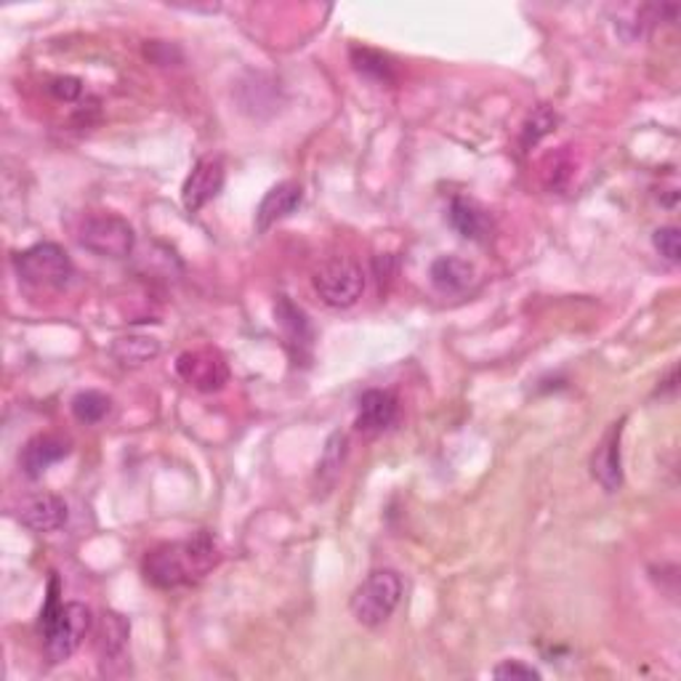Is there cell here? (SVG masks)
Masks as SVG:
<instances>
[{
	"label": "cell",
	"instance_id": "6da1fadb",
	"mask_svg": "<svg viewBox=\"0 0 681 681\" xmlns=\"http://www.w3.org/2000/svg\"><path fill=\"white\" fill-rule=\"evenodd\" d=\"M219 560V543L203 530L187 541L162 543V546L149 551L145 556V578L155 589H181V585L200 583Z\"/></svg>",
	"mask_w": 681,
	"mask_h": 681
},
{
	"label": "cell",
	"instance_id": "7a4b0ae2",
	"mask_svg": "<svg viewBox=\"0 0 681 681\" xmlns=\"http://www.w3.org/2000/svg\"><path fill=\"white\" fill-rule=\"evenodd\" d=\"M402 599V578L394 570H376L357 585L349 610L354 621L365 629H378L394 615Z\"/></svg>",
	"mask_w": 681,
	"mask_h": 681
},
{
	"label": "cell",
	"instance_id": "3957f363",
	"mask_svg": "<svg viewBox=\"0 0 681 681\" xmlns=\"http://www.w3.org/2000/svg\"><path fill=\"white\" fill-rule=\"evenodd\" d=\"M19 280L36 290H61L72 280L75 267L67 250L57 243H38L13 256Z\"/></svg>",
	"mask_w": 681,
	"mask_h": 681
},
{
	"label": "cell",
	"instance_id": "277c9868",
	"mask_svg": "<svg viewBox=\"0 0 681 681\" xmlns=\"http://www.w3.org/2000/svg\"><path fill=\"white\" fill-rule=\"evenodd\" d=\"M317 296L323 298L330 309H349L359 302L365 290V275L357 261L349 256H333L328 261L319 264V269L312 277Z\"/></svg>",
	"mask_w": 681,
	"mask_h": 681
},
{
	"label": "cell",
	"instance_id": "5b68a950",
	"mask_svg": "<svg viewBox=\"0 0 681 681\" xmlns=\"http://www.w3.org/2000/svg\"><path fill=\"white\" fill-rule=\"evenodd\" d=\"M93 618L91 610L80 602H70L59 610V615L53 618L51 625L43 629V642H46V655L51 663H65L70 660L75 652L83 644L86 633L91 631Z\"/></svg>",
	"mask_w": 681,
	"mask_h": 681
},
{
	"label": "cell",
	"instance_id": "8992f818",
	"mask_svg": "<svg viewBox=\"0 0 681 681\" xmlns=\"http://www.w3.org/2000/svg\"><path fill=\"white\" fill-rule=\"evenodd\" d=\"M78 243L93 256L101 258H126L131 256L136 235L134 227L126 219L115 214H97L88 216L83 227L78 231Z\"/></svg>",
	"mask_w": 681,
	"mask_h": 681
},
{
	"label": "cell",
	"instance_id": "52a82bcc",
	"mask_svg": "<svg viewBox=\"0 0 681 681\" xmlns=\"http://www.w3.org/2000/svg\"><path fill=\"white\" fill-rule=\"evenodd\" d=\"M128 639H131V623L118 615V612L107 610L105 615L99 618L97 629V652L105 677H126V673L131 671Z\"/></svg>",
	"mask_w": 681,
	"mask_h": 681
},
{
	"label": "cell",
	"instance_id": "ba28073f",
	"mask_svg": "<svg viewBox=\"0 0 681 681\" xmlns=\"http://www.w3.org/2000/svg\"><path fill=\"white\" fill-rule=\"evenodd\" d=\"M176 373L197 392H219L229 381L227 359L216 349H193L179 354Z\"/></svg>",
	"mask_w": 681,
	"mask_h": 681
},
{
	"label": "cell",
	"instance_id": "9c48e42d",
	"mask_svg": "<svg viewBox=\"0 0 681 681\" xmlns=\"http://www.w3.org/2000/svg\"><path fill=\"white\" fill-rule=\"evenodd\" d=\"M227 181V170H224L221 158H200L189 170L187 181L181 187V203L189 214H197L206 208L210 200H216Z\"/></svg>",
	"mask_w": 681,
	"mask_h": 681
},
{
	"label": "cell",
	"instance_id": "30bf717a",
	"mask_svg": "<svg viewBox=\"0 0 681 681\" xmlns=\"http://www.w3.org/2000/svg\"><path fill=\"white\" fill-rule=\"evenodd\" d=\"M621 434L623 421L610 426L602 442L591 455V476L604 487V493H618L623 485V463H621Z\"/></svg>",
	"mask_w": 681,
	"mask_h": 681
},
{
	"label": "cell",
	"instance_id": "8fae6325",
	"mask_svg": "<svg viewBox=\"0 0 681 681\" xmlns=\"http://www.w3.org/2000/svg\"><path fill=\"white\" fill-rule=\"evenodd\" d=\"M17 520L36 533H57L67 524V503L59 495L40 493L22 501Z\"/></svg>",
	"mask_w": 681,
	"mask_h": 681
},
{
	"label": "cell",
	"instance_id": "7c38bea8",
	"mask_svg": "<svg viewBox=\"0 0 681 681\" xmlns=\"http://www.w3.org/2000/svg\"><path fill=\"white\" fill-rule=\"evenodd\" d=\"M304 200V189L302 184L296 181H280L269 189L267 195L261 197L256 208V231H269L277 221L288 219V216L302 206Z\"/></svg>",
	"mask_w": 681,
	"mask_h": 681
},
{
	"label": "cell",
	"instance_id": "4fadbf2b",
	"mask_svg": "<svg viewBox=\"0 0 681 681\" xmlns=\"http://www.w3.org/2000/svg\"><path fill=\"white\" fill-rule=\"evenodd\" d=\"M70 455V442L59 434H40V437H32L19 453V466L22 472L30 476V480H40L53 463H59L61 458Z\"/></svg>",
	"mask_w": 681,
	"mask_h": 681
},
{
	"label": "cell",
	"instance_id": "5bb4252c",
	"mask_svg": "<svg viewBox=\"0 0 681 681\" xmlns=\"http://www.w3.org/2000/svg\"><path fill=\"white\" fill-rule=\"evenodd\" d=\"M399 402L392 392L371 389L359 397L357 407V428L363 434H381L397 421Z\"/></svg>",
	"mask_w": 681,
	"mask_h": 681
},
{
	"label": "cell",
	"instance_id": "9a60e30c",
	"mask_svg": "<svg viewBox=\"0 0 681 681\" xmlns=\"http://www.w3.org/2000/svg\"><path fill=\"white\" fill-rule=\"evenodd\" d=\"M428 277H432V285L440 293L455 296V293H466L472 288L476 280V269L472 261H466V258L440 256L437 261L432 264V269H428Z\"/></svg>",
	"mask_w": 681,
	"mask_h": 681
},
{
	"label": "cell",
	"instance_id": "2e32d148",
	"mask_svg": "<svg viewBox=\"0 0 681 681\" xmlns=\"http://www.w3.org/2000/svg\"><path fill=\"white\" fill-rule=\"evenodd\" d=\"M275 317L277 325H280L285 333V340H288V346L298 354V357H302V352L312 349V338H315V333H312V323L302 306L293 304L288 296H280L275 304Z\"/></svg>",
	"mask_w": 681,
	"mask_h": 681
},
{
	"label": "cell",
	"instance_id": "e0dca14e",
	"mask_svg": "<svg viewBox=\"0 0 681 681\" xmlns=\"http://www.w3.org/2000/svg\"><path fill=\"white\" fill-rule=\"evenodd\" d=\"M447 221H451V227L458 231L463 240H474V243L485 240L490 235V227H493L487 210L476 206L474 200H466V197H455L451 203Z\"/></svg>",
	"mask_w": 681,
	"mask_h": 681
},
{
	"label": "cell",
	"instance_id": "ac0fdd59",
	"mask_svg": "<svg viewBox=\"0 0 681 681\" xmlns=\"http://www.w3.org/2000/svg\"><path fill=\"white\" fill-rule=\"evenodd\" d=\"M346 453H349V437H346V434H340V432L330 434V440L325 442V451L317 461V480L323 482L325 487L336 485L340 468H344Z\"/></svg>",
	"mask_w": 681,
	"mask_h": 681
},
{
	"label": "cell",
	"instance_id": "d6986e66",
	"mask_svg": "<svg viewBox=\"0 0 681 681\" xmlns=\"http://www.w3.org/2000/svg\"><path fill=\"white\" fill-rule=\"evenodd\" d=\"M160 344L158 338H149V336H128V338H118L112 346L115 359H118L120 365L126 367H139L149 363L152 357H158Z\"/></svg>",
	"mask_w": 681,
	"mask_h": 681
},
{
	"label": "cell",
	"instance_id": "ffe728a7",
	"mask_svg": "<svg viewBox=\"0 0 681 681\" xmlns=\"http://www.w3.org/2000/svg\"><path fill=\"white\" fill-rule=\"evenodd\" d=\"M110 407H112V399L107 397V394L93 392V389L80 392L78 397L72 399V415L86 426H93V424H99V421H105V415L110 413Z\"/></svg>",
	"mask_w": 681,
	"mask_h": 681
},
{
	"label": "cell",
	"instance_id": "44dd1931",
	"mask_svg": "<svg viewBox=\"0 0 681 681\" xmlns=\"http://www.w3.org/2000/svg\"><path fill=\"white\" fill-rule=\"evenodd\" d=\"M556 122H560V118H556L554 110H549V107H537V110L530 115L522 126V147L524 149L535 147L543 136H549L551 131H554Z\"/></svg>",
	"mask_w": 681,
	"mask_h": 681
},
{
	"label": "cell",
	"instance_id": "7402d4cb",
	"mask_svg": "<svg viewBox=\"0 0 681 681\" xmlns=\"http://www.w3.org/2000/svg\"><path fill=\"white\" fill-rule=\"evenodd\" d=\"M352 61H354V70L359 75H365V78L373 80H392V65L389 59L384 57V53L371 51V49H352Z\"/></svg>",
	"mask_w": 681,
	"mask_h": 681
},
{
	"label": "cell",
	"instance_id": "603a6c76",
	"mask_svg": "<svg viewBox=\"0 0 681 681\" xmlns=\"http://www.w3.org/2000/svg\"><path fill=\"white\" fill-rule=\"evenodd\" d=\"M652 245H655L658 254L669 264L681 261V235L677 227H660L655 235H652Z\"/></svg>",
	"mask_w": 681,
	"mask_h": 681
},
{
	"label": "cell",
	"instance_id": "cb8c5ba5",
	"mask_svg": "<svg viewBox=\"0 0 681 681\" xmlns=\"http://www.w3.org/2000/svg\"><path fill=\"white\" fill-rule=\"evenodd\" d=\"M493 677L501 681H541V671L522 663V660H503L501 665L493 669Z\"/></svg>",
	"mask_w": 681,
	"mask_h": 681
},
{
	"label": "cell",
	"instance_id": "d4e9b609",
	"mask_svg": "<svg viewBox=\"0 0 681 681\" xmlns=\"http://www.w3.org/2000/svg\"><path fill=\"white\" fill-rule=\"evenodd\" d=\"M51 93L57 99H65V101H75L83 93V83H80L78 78H59L53 80L51 83Z\"/></svg>",
	"mask_w": 681,
	"mask_h": 681
},
{
	"label": "cell",
	"instance_id": "484cf974",
	"mask_svg": "<svg viewBox=\"0 0 681 681\" xmlns=\"http://www.w3.org/2000/svg\"><path fill=\"white\" fill-rule=\"evenodd\" d=\"M677 384H679V367L671 365L669 367V378L660 381L658 394H660V397H663V394H677Z\"/></svg>",
	"mask_w": 681,
	"mask_h": 681
}]
</instances>
